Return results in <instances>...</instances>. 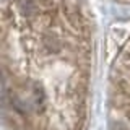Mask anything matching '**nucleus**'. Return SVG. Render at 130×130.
Returning <instances> with one entry per match:
<instances>
[{"label":"nucleus","mask_w":130,"mask_h":130,"mask_svg":"<svg viewBox=\"0 0 130 130\" xmlns=\"http://www.w3.org/2000/svg\"><path fill=\"white\" fill-rule=\"evenodd\" d=\"M94 24L83 0H3L5 109L24 130H80Z\"/></svg>","instance_id":"nucleus-1"},{"label":"nucleus","mask_w":130,"mask_h":130,"mask_svg":"<svg viewBox=\"0 0 130 130\" xmlns=\"http://www.w3.org/2000/svg\"><path fill=\"white\" fill-rule=\"evenodd\" d=\"M122 2H130V0H122Z\"/></svg>","instance_id":"nucleus-3"},{"label":"nucleus","mask_w":130,"mask_h":130,"mask_svg":"<svg viewBox=\"0 0 130 130\" xmlns=\"http://www.w3.org/2000/svg\"><path fill=\"white\" fill-rule=\"evenodd\" d=\"M112 112L120 130H130V39L114 67Z\"/></svg>","instance_id":"nucleus-2"}]
</instances>
